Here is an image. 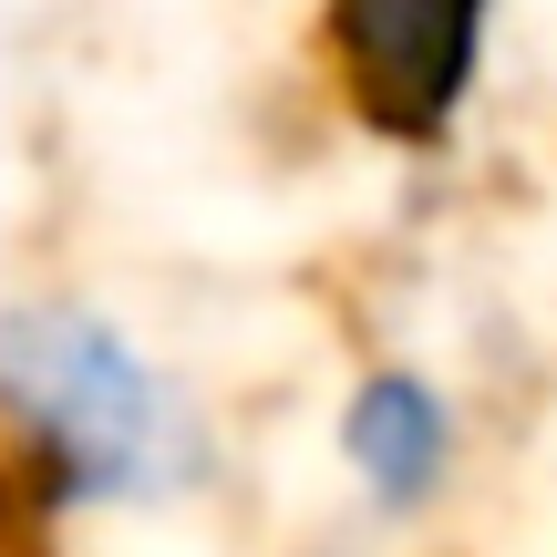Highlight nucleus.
Segmentation results:
<instances>
[{
  "mask_svg": "<svg viewBox=\"0 0 557 557\" xmlns=\"http://www.w3.org/2000/svg\"><path fill=\"white\" fill-rule=\"evenodd\" d=\"M218 485V413L114 299L41 278L0 299V537L156 527Z\"/></svg>",
  "mask_w": 557,
  "mask_h": 557,
  "instance_id": "obj_1",
  "label": "nucleus"
},
{
  "mask_svg": "<svg viewBox=\"0 0 557 557\" xmlns=\"http://www.w3.org/2000/svg\"><path fill=\"white\" fill-rule=\"evenodd\" d=\"M310 62L331 114L372 156L434 165L496 94L506 0H310Z\"/></svg>",
  "mask_w": 557,
  "mask_h": 557,
  "instance_id": "obj_2",
  "label": "nucleus"
},
{
  "mask_svg": "<svg viewBox=\"0 0 557 557\" xmlns=\"http://www.w3.org/2000/svg\"><path fill=\"white\" fill-rule=\"evenodd\" d=\"M320 444H331L341 506H351L372 537L434 527L444 506L465 496V475H475V413H465V393L413 351L361 361L331 393V434Z\"/></svg>",
  "mask_w": 557,
  "mask_h": 557,
  "instance_id": "obj_3",
  "label": "nucleus"
}]
</instances>
